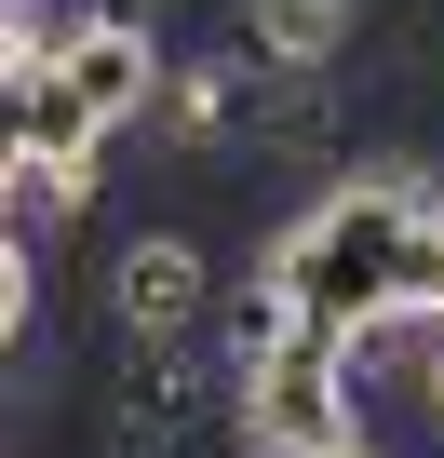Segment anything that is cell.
Wrapping results in <instances>:
<instances>
[{"label":"cell","mask_w":444,"mask_h":458,"mask_svg":"<svg viewBox=\"0 0 444 458\" xmlns=\"http://www.w3.org/2000/svg\"><path fill=\"white\" fill-rule=\"evenodd\" d=\"M431 175L417 162H350V175H323V202L283 229V243L256 257L323 337H364V324H390L404 297H417V229H431Z\"/></svg>","instance_id":"obj_1"},{"label":"cell","mask_w":444,"mask_h":458,"mask_svg":"<svg viewBox=\"0 0 444 458\" xmlns=\"http://www.w3.org/2000/svg\"><path fill=\"white\" fill-rule=\"evenodd\" d=\"M230 445H243V458H337V445H364L350 337L297 324L270 364H243V377H230Z\"/></svg>","instance_id":"obj_2"},{"label":"cell","mask_w":444,"mask_h":458,"mask_svg":"<svg viewBox=\"0 0 444 458\" xmlns=\"http://www.w3.org/2000/svg\"><path fill=\"white\" fill-rule=\"evenodd\" d=\"M108 310H121V337H202L215 324L202 243H188V229H135V243L108 257Z\"/></svg>","instance_id":"obj_3"},{"label":"cell","mask_w":444,"mask_h":458,"mask_svg":"<svg viewBox=\"0 0 444 458\" xmlns=\"http://www.w3.org/2000/svg\"><path fill=\"white\" fill-rule=\"evenodd\" d=\"M270 81H283V68L243 55V41H230V55H188V68H162V108H148V122H162L175 148H230V135H256Z\"/></svg>","instance_id":"obj_4"},{"label":"cell","mask_w":444,"mask_h":458,"mask_svg":"<svg viewBox=\"0 0 444 458\" xmlns=\"http://www.w3.org/2000/svg\"><path fill=\"white\" fill-rule=\"evenodd\" d=\"M68 81H81L108 122H148V108H162V41H148L135 0H95V14L68 28Z\"/></svg>","instance_id":"obj_5"},{"label":"cell","mask_w":444,"mask_h":458,"mask_svg":"<svg viewBox=\"0 0 444 458\" xmlns=\"http://www.w3.org/2000/svg\"><path fill=\"white\" fill-rule=\"evenodd\" d=\"M230 41L270 68H337L364 41V0H230Z\"/></svg>","instance_id":"obj_6"},{"label":"cell","mask_w":444,"mask_h":458,"mask_svg":"<svg viewBox=\"0 0 444 458\" xmlns=\"http://www.w3.org/2000/svg\"><path fill=\"white\" fill-rule=\"evenodd\" d=\"M0 81H14V148H54V162H95L121 122L68 81V55H41V68H0Z\"/></svg>","instance_id":"obj_7"},{"label":"cell","mask_w":444,"mask_h":458,"mask_svg":"<svg viewBox=\"0 0 444 458\" xmlns=\"http://www.w3.org/2000/svg\"><path fill=\"white\" fill-rule=\"evenodd\" d=\"M256 148H270V162H297V175H350V108L323 95V68H283V81H270Z\"/></svg>","instance_id":"obj_8"},{"label":"cell","mask_w":444,"mask_h":458,"mask_svg":"<svg viewBox=\"0 0 444 458\" xmlns=\"http://www.w3.org/2000/svg\"><path fill=\"white\" fill-rule=\"evenodd\" d=\"M0 202H14L28 243H68V229L95 216V162H54V148H14L0 162Z\"/></svg>","instance_id":"obj_9"},{"label":"cell","mask_w":444,"mask_h":458,"mask_svg":"<svg viewBox=\"0 0 444 458\" xmlns=\"http://www.w3.org/2000/svg\"><path fill=\"white\" fill-rule=\"evenodd\" d=\"M417 297L444 310V202H431V229H417Z\"/></svg>","instance_id":"obj_10"}]
</instances>
